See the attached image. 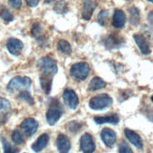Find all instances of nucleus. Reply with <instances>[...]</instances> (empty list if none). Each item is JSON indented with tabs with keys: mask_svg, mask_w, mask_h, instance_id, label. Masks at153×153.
I'll list each match as a JSON object with an SVG mask.
<instances>
[{
	"mask_svg": "<svg viewBox=\"0 0 153 153\" xmlns=\"http://www.w3.org/2000/svg\"><path fill=\"white\" fill-rule=\"evenodd\" d=\"M39 67L41 69V85L42 88L46 94L51 92L53 77L57 72L56 62L50 57H43L39 61Z\"/></svg>",
	"mask_w": 153,
	"mask_h": 153,
	"instance_id": "f257e3e1",
	"label": "nucleus"
},
{
	"mask_svg": "<svg viewBox=\"0 0 153 153\" xmlns=\"http://www.w3.org/2000/svg\"><path fill=\"white\" fill-rule=\"evenodd\" d=\"M113 103L112 98L107 94H100L93 97L89 102V107L93 110H102L111 106Z\"/></svg>",
	"mask_w": 153,
	"mask_h": 153,
	"instance_id": "f03ea898",
	"label": "nucleus"
},
{
	"mask_svg": "<svg viewBox=\"0 0 153 153\" xmlns=\"http://www.w3.org/2000/svg\"><path fill=\"white\" fill-rule=\"evenodd\" d=\"M89 65L86 62H78L71 68V75L77 80H85L89 74Z\"/></svg>",
	"mask_w": 153,
	"mask_h": 153,
	"instance_id": "7ed1b4c3",
	"label": "nucleus"
},
{
	"mask_svg": "<svg viewBox=\"0 0 153 153\" xmlns=\"http://www.w3.org/2000/svg\"><path fill=\"white\" fill-rule=\"evenodd\" d=\"M31 85V79L24 76V77H14L8 85V90L9 91H14L16 89L21 88H28Z\"/></svg>",
	"mask_w": 153,
	"mask_h": 153,
	"instance_id": "20e7f679",
	"label": "nucleus"
},
{
	"mask_svg": "<svg viewBox=\"0 0 153 153\" xmlns=\"http://www.w3.org/2000/svg\"><path fill=\"white\" fill-rule=\"evenodd\" d=\"M62 116V109L59 106V103L56 102L55 104H51V107L48 109L47 113H46V118H47V122L50 125H55L59 118Z\"/></svg>",
	"mask_w": 153,
	"mask_h": 153,
	"instance_id": "39448f33",
	"label": "nucleus"
},
{
	"mask_svg": "<svg viewBox=\"0 0 153 153\" xmlns=\"http://www.w3.org/2000/svg\"><path fill=\"white\" fill-rule=\"evenodd\" d=\"M80 147H81L83 152L90 153L95 151L96 146L92 136L89 134H85L82 135L81 139H80Z\"/></svg>",
	"mask_w": 153,
	"mask_h": 153,
	"instance_id": "423d86ee",
	"label": "nucleus"
},
{
	"mask_svg": "<svg viewBox=\"0 0 153 153\" xmlns=\"http://www.w3.org/2000/svg\"><path fill=\"white\" fill-rule=\"evenodd\" d=\"M63 99L65 104H67V106L71 109H76L77 106L79 104V100L76 95V93L72 89H66L63 93Z\"/></svg>",
	"mask_w": 153,
	"mask_h": 153,
	"instance_id": "0eeeda50",
	"label": "nucleus"
},
{
	"mask_svg": "<svg viewBox=\"0 0 153 153\" xmlns=\"http://www.w3.org/2000/svg\"><path fill=\"white\" fill-rule=\"evenodd\" d=\"M101 137L106 147L113 148L117 142V134L116 132L108 128H104L101 132Z\"/></svg>",
	"mask_w": 153,
	"mask_h": 153,
	"instance_id": "6e6552de",
	"label": "nucleus"
},
{
	"mask_svg": "<svg viewBox=\"0 0 153 153\" xmlns=\"http://www.w3.org/2000/svg\"><path fill=\"white\" fill-rule=\"evenodd\" d=\"M21 127L24 130L25 134L26 135H27V136H32L37 131L38 127H39V124H38V122L35 120L34 118L29 117V118L25 119V120L22 122Z\"/></svg>",
	"mask_w": 153,
	"mask_h": 153,
	"instance_id": "1a4fd4ad",
	"label": "nucleus"
},
{
	"mask_svg": "<svg viewBox=\"0 0 153 153\" xmlns=\"http://www.w3.org/2000/svg\"><path fill=\"white\" fill-rule=\"evenodd\" d=\"M23 47H24V44L20 39L10 38L9 41L7 42V48H8L10 54L14 56H18L21 54Z\"/></svg>",
	"mask_w": 153,
	"mask_h": 153,
	"instance_id": "9d476101",
	"label": "nucleus"
},
{
	"mask_svg": "<svg viewBox=\"0 0 153 153\" xmlns=\"http://www.w3.org/2000/svg\"><path fill=\"white\" fill-rule=\"evenodd\" d=\"M97 3L94 0H84L83 3V10H82V17L85 20H90L92 17L93 11L96 9Z\"/></svg>",
	"mask_w": 153,
	"mask_h": 153,
	"instance_id": "9b49d317",
	"label": "nucleus"
},
{
	"mask_svg": "<svg viewBox=\"0 0 153 153\" xmlns=\"http://www.w3.org/2000/svg\"><path fill=\"white\" fill-rule=\"evenodd\" d=\"M124 134L126 135V137L128 138V140L132 144L134 145L135 147L139 149H143V142H142V139L141 137L139 136L136 132L132 131L131 130L129 129H125L124 130Z\"/></svg>",
	"mask_w": 153,
	"mask_h": 153,
	"instance_id": "f8f14e48",
	"label": "nucleus"
},
{
	"mask_svg": "<svg viewBox=\"0 0 153 153\" xmlns=\"http://www.w3.org/2000/svg\"><path fill=\"white\" fill-rule=\"evenodd\" d=\"M57 149L60 152H69L71 149V142L69 138L64 134H59L56 139Z\"/></svg>",
	"mask_w": 153,
	"mask_h": 153,
	"instance_id": "ddd939ff",
	"label": "nucleus"
},
{
	"mask_svg": "<svg viewBox=\"0 0 153 153\" xmlns=\"http://www.w3.org/2000/svg\"><path fill=\"white\" fill-rule=\"evenodd\" d=\"M126 23L125 13L121 10H116L113 16V25L116 28H122Z\"/></svg>",
	"mask_w": 153,
	"mask_h": 153,
	"instance_id": "4468645a",
	"label": "nucleus"
},
{
	"mask_svg": "<svg viewBox=\"0 0 153 153\" xmlns=\"http://www.w3.org/2000/svg\"><path fill=\"white\" fill-rule=\"evenodd\" d=\"M134 41H135L137 46L139 47V49H140L142 54H144V55L150 54V48L149 46L148 42L146 41V39L144 38V36L136 34L134 36Z\"/></svg>",
	"mask_w": 153,
	"mask_h": 153,
	"instance_id": "2eb2a0df",
	"label": "nucleus"
},
{
	"mask_svg": "<svg viewBox=\"0 0 153 153\" xmlns=\"http://www.w3.org/2000/svg\"><path fill=\"white\" fill-rule=\"evenodd\" d=\"M48 142H49V135L47 134H43L42 135H41L38 140L32 145V149L36 151V152H39L42 150L44 148H46V146L48 145Z\"/></svg>",
	"mask_w": 153,
	"mask_h": 153,
	"instance_id": "dca6fc26",
	"label": "nucleus"
},
{
	"mask_svg": "<svg viewBox=\"0 0 153 153\" xmlns=\"http://www.w3.org/2000/svg\"><path fill=\"white\" fill-rule=\"evenodd\" d=\"M94 121L97 124H103V123H111V124H117L119 122V117L117 115H110L106 117H95Z\"/></svg>",
	"mask_w": 153,
	"mask_h": 153,
	"instance_id": "f3484780",
	"label": "nucleus"
},
{
	"mask_svg": "<svg viewBox=\"0 0 153 153\" xmlns=\"http://www.w3.org/2000/svg\"><path fill=\"white\" fill-rule=\"evenodd\" d=\"M123 42L124 41L120 37L116 36V35H111L106 39L105 45L107 46L108 48H117V47H119Z\"/></svg>",
	"mask_w": 153,
	"mask_h": 153,
	"instance_id": "a211bd4d",
	"label": "nucleus"
},
{
	"mask_svg": "<svg viewBox=\"0 0 153 153\" xmlns=\"http://www.w3.org/2000/svg\"><path fill=\"white\" fill-rule=\"evenodd\" d=\"M106 86V83L103 81L102 78L100 77H95L93 78L88 85V88L91 91H95V90H99V89H102L103 88Z\"/></svg>",
	"mask_w": 153,
	"mask_h": 153,
	"instance_id": "6ab92c4d",
	"label": "nucleus"
},
{
	"mask_svg": "<svg viewBox=\"0 0 153 153\" xmlns=\"http://www.w3.org/2000/svg\"><path fill=\"white\" fill-rule=\"evenodd\" d=\"M129 15H130V24L132 25H138L139 21H140V12H139L138 9L135 7H131L129 10Z\"/></svg>",
	"mask_w": 153,
	"mask_h": 153,
	"instance_id": "aec40b11",
	"label": "nucleus"
},
{
	"mask_svg": "<svg viewBox=\"0 0 153 153\" xmlns=\"http://www.w3.org/2000/svg\"><path fill=\"white\" fill-rule=\"evenodd\" d=\"M57 49L65 55H70L71 53V46L67 41H65V39H60V41L58 42Z\"/></svg>",
	"mask_w": 153,
	"mask_h": 153,
	"instance_id": "412c9836",
	"label": "nucleus"
},
{
	"mask_svg": "<svg viewBox=\"0 0 153 153\" xmlns=\"http://www.w3.org/2000/svg\"><path fill=\"white\" fill-rule=\"evenodd\" d=\"M0 17H1L7 23L11 22L13 20L12 13L7 9L5 6H0Z\"/></svg>",
	"mask_w": 153,
	"mask_h": 153,
	"instance_id": "4be33fe9",
	"label": "nucleus"
},
{
	"mask_svg": "<svg viewBox=\"0 0 153 153\" xmlns=\"http://www.w3.org/2000/svg\"><path fill=\"white\" fill-rule=\"evenodd\" d=\"M10 111V102L4 98L0 97V114L9 115Z\"/></svg>",
	"mask_w": 153,
	"mask_h": 153,
	"instance_id": "5701e85b",
	"label": "nucleus"
},
{
	"mask_svg": "<svg viewBox=\"0 0 153 153\" xmlns=\"http://www.w3.org/2000/svg\"><path fill=\"white\" fill-rule=\"evenodd\" d=\"M55 11L57 12L58 14H64L68 11V4L65 1H59L56 4L55 6Z\"/></svg>",
	"mask_w": 153,
	"mask_h": 153,
	"instance_id": "b1692460",
	"label": "nucleus"
},
{
	"mask_svg": "<svg viewBox=\"0 0 153 153\" xmlns=\"http://www.w3.org/2000/svg\"><path fill=\"white\" fill-rule=\"evenodd\" d=\"M19 99H22L24 100L25 102H26L27 103H29L30 105H33L34 104V100H33V98L31 97V95L29 94V92H27L26 90H23L19 93L18 95Z\"/></svg>",
	"mask_w": 153,
	"mask_h": 153,
	"instance_id": "393cba45",
	"label": "nucleus"
},
{
	"mask_svg": "<svg viewBox=\"0 0 153 153\" xmlns=\"http://www.w3.org/2000/svg\"><path fill=\"white\" fill-rule=\"evenodd\" d=\"M108 17H109V11L107 10H102L101 12L99 13V15H98V22H99V24L102 25H105L106 22H107V20H108Z\"/></svg>",
	"mask_w": 153,
	"mask_h": 153,
	"instance_id": "a878e982",
	"label": "nucleus"
},
{
	"mask_svg": "<svg viewBox=\"0 0 153 153\" xmlns=\"http://www.w3.org/2000/svg\"><path fill=\"white\" fill-rule=\"evenodd\" d=\"M11 138H12V141L14 142L15 144H22L24 142V138H23V135L21 134V132L18 130H14L12 132V135H11Z\"/></svg>",
	"mask_w": 153,
	"mask_h": 153,
	"instance_id": "bb28decb",
	"label": "nucleus"
},
{
	"mask_svg": "<svg viewBox=\"0 0 153 153\" xmlns=\"http://www.w3.org/2000/svg\"><path fill=\"white\" fill-rule=\"evenodd\" d=\"M3 148H4V152L5 153H12V152H18V150H15L14 149H13L10 144L5 140V139H3Z\"/></svg>",
	"mask_w": 153,
	"mask_h": 153,
	"instance_id": "cd10ccee",
	"label": "nucleus"
},
{
	"mask_svg": "<svg viewBox=\"0 0 153 153\" xmlns=\"http://www.w3.org/2000/svg\"><path fill=\"white\" fill-rule=\"evenodd\" d=\"M118 151L120 153H131L132 150L131 149V148L129 147V145L126 142H122L119 146V149Z\"/></svg>",
	"mask_w": 153,
	"mask_h": 153,
	"instance_id": "c85d7f7f",
	"label": "nucleus"
},
{
	"mask_svg": "<svg viewBox=\"0 0 153 153\" xmlns=\"http://www.w3.org/2000/svg\"><path fill=\"white\" fill-rule=\"evenodd\" d=\"M80 129H81V124L76 121H72L69 124V130L71 132H77Z\"/></svg>",
	"mask_w": 153,
	"mask_h": 153,
	"instance_id": "c756f323",
	"label": "nucleus"
},
{
	"mask_svg": "<svg viewBox=\"0 0 153 153\" xmlns=\"http://www.w3.org/2000/svg\"><path fill=\"white\" fill-rule=\"evenodd\" d=\"M42 33V26L39 25V24H36L33 25V27H32V34L33 36H35V37H38L39 34Z\"/></svg>",
	"mask_w": 153,
	"mask_h": 153,
	"instance_id": "7c9ffc66",
	"label": "nucleus"
},
{
	"mask_svg": "<svg viewBox=\"0 0 153 153\" xmlns=\"http://www.w3.org/2000/svg\"><path fill=\"white\" fill-rule=\"evenodd\" d=\"M9 4L13 9H20L22 6V0H9Z\"/></svg>",
	"mask_w": 153,
	"mask_h": 153,
	"instance_id": "2f4dec72",
	"label": "nucleus"
},
{
	"mask_svg": "<svg viewBox=\"0 0 153 153\" xmlns=\"http://www.w3.org/2000/svg\"><path fill=\"white\" fill-rule=\"evenodd\" d=\"M26 3H27V5L29 7H31V8H34V7H36L39 2V0H25Z\"/></svg>",
	"mask_w": 153,
	"mask_h": 153,
	"instance_id": "473e14b6",
	"label": "nucleus"
},
{
	"mask_svg": "<svg viewBox=\"0 0 153 153\" xmlns=\"http://www.w3.org/2000/svg\"><path fill=\"white\" fill-rule=\"evenodd\" d=\"M148 20H149V25L150 27L152 28L153 30V11H150L148 15Z\"/></svg>",
	"mask_w": 153,
	"mask_h": 153,
	"instance_id": "72a5a7b5",
	"label": "nucleus"
},
{
	"mask_svg": "<svg viewBox=\"0 0 153 153\" xmlns=\"http://www.w3.org/2000/svg\"><path fill=\"white\" fill-rule=\"evenodd\" d=\"M7 118H8V115L6 114H0V126L2 124H4L7 120Z\"/></svg>",
	"mask_w": 153,
	"mask_h": 153,
	"instance_id": "f704fd0d",
	"label": "nucleus"
},
{
	"mask_svg": "<svg viewBox=\"0 0 153 153\" xmlns=\"http://www.w3.org/2000/svg\"><path fill=\"white\" fill-rule=\"evenodd\" d=\"M52 1H54V0H45V3H51Z\"/></svg>",
	"mask_w": 153,
	"mask_h": 153,
	"instance_id": "c9c22d12",
	"label": "nucleus"
},
{
	"mask_svg": "<svg viewBox=\"0 0 153 153\" xmlns=\"http://www.w3.org/2000/svg\"><path fill=\"white\" fill-rule=\"evenodd\" d=\"M151 101H152V102H153V96H152V97H151Z\"/></svg>",
	"mask_w": 153,
	"mask_h": 153,
	"instance_id": "e433bc0d",
	"label": "nucleus"
},
{
	"mask_svg": "<svg viewBox=\"0 0 153 153\" xmlns=\"http://www.w3.org/2000/svg\"><path fill=\"white\" fill-rule=\"evenodd\" d=\"M149 1H150V2H152V3H153V0H149Z\"/></svg>",
	"mask_w": 153,
	"mask_h": 153,
	"instance_id": "4c0bfd02",
	"label": "nucleus"
}]
</instances>
